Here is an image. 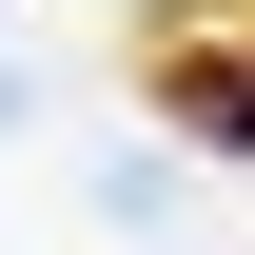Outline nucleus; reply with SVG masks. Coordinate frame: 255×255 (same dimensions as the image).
I'll return each instance as SVG.
<instances>
[{
    "instance_id": "1",
    "label": "nucleus",
    "mask_w": 255,
    "mask_h": 255,
    "mask_svg": "<svg viewBox=\"0 0 255 255\" xmlns=\"http://www.w3.org/2000/svg\"><path fill=\"white\" fill-rule=\"evenodd\" d=\"M137 98L196 157H255V0H137Z\"/></svg>"
}]
</instances>
